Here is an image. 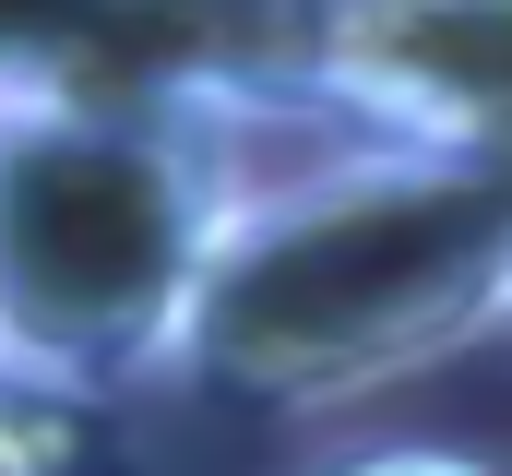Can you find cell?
Here are the masks:
<instances>
[{
    "label": "cell",
    "instance_id": "obj_1",
    "mask_svg": "<svg viewBox=\"0 0 512 476\" xmlns=\"http://www.w3.org/2000/svg\"><path fill=\"white\" fill-rule=\"evenodd\" d=\"M501 322H512V167L346 131L334 155L251 179V203L227 215L203 262L167 381L251 405V417H346L393 381L465 357Z\"/></svg>",
    "mask_w": 512,
    "mask_h": 476
},
{
    "label": "cell",
    "instance_id": "obj_2",
    "mask_svg": "<svg viewBox=\"0 0 512 476\" xmlns=\"http://www.w3.org/2000/svg\"><path fill=\"white\" fill-rule=\"evenodd\" d=\"M274 119L0 84V381L120 405L179 369L227 215Z\"/></svg>",
    "mask_w": 512,
    "mask_h": 476
},
{
    "label": "cell",
    "instance_id": "obj_3",
    "mask_svg": "<svg viewBox=\"0 0 512 476\" xmlns=\"http://www.w3.org/2000/svg\"><path fill=\"white\" fill-rule=\"evenodd\" d=\"M298 84L370 143L512 167V0H310Z\"/></svg>",
    "mask_w": 512,
    "mask_h": 476
},
{
    "label": "cell",
    "instance_id": "obj_4",
    "mask_svg": "<svg viewBox=\"0 0 512 476\" xmlns=\"http://www.w3.org/2000/svg\"><path fill=\"white\" fill-rule=\"evenodd\" d=\"M0 476H72V405L0 381Z\"/></svg>",
    "mask_w": 512,
    "mask_h": 476
},
{
    "label": "cell",
    "instance_id": "obj_5",
    "mask_svg": "<svg viewBox=\"0 0 512 476\" xmlns=\"http://www.w3.org/2000/svg\"><path fill=\"white\" fill-rule=\"evenodd\" d=\"M310 476H501L489 453H453V441H370V453H334Z\"/></svg>",
    "mask_w": 512,
    "mask_h": 476
}]
</instances>
